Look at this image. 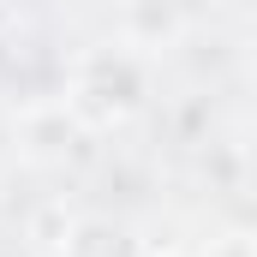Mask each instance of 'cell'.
<instances>
[{
    "mask_svg": "<svg viewBox=\"0 0 257 257\" xmlns=\"http://www.w3.org/2000/svg\"><path fill=\"white\" fill-rule=\"evenodd\" d=\"M60 108L84 132H120V126H132V120L150 108V66H144V54L114 48V42L84 48V54L72 60V72H66Z\"/></svg>",
    "mask_w": 257,
    "mask_h": 257,
    "instance_id": "1",
    "label": "cell"
},
{
    "mask_svg": "<svg viewBox=\"0 0 257 257\" xmlns=\"http://www.w3.org/2000/svg\"><path fill=\"white\" fill-rule=\"evenodd\" d=\"M144 251L150 245H138L132 227L114 215H78L60 239V257H144Z\"/></svg>",
    "mask_w": 257,
    "mask_h": 257,
    "instance_id": "2",
    "label": "cell"
},
{
    "mask_svg": "<svg viewBox=\"0 0 257 257\" xmlns=\"http://www.w3.org/2000/svg\"><path fill=\"white\" fill-rule=\"evenodd\" d=\"M203 257H257V239H239V233H227V239H215Z\"/></svg>",
    "mask_w": 257,
    "mask_h": 257,
    "instance_id": "3",
    "label": "cell"
},
{
    "mask_svg": "<svg viewBox=\"0 0 257 257\" xmlns=\"http://www.w3.org/2000/svg\"><path fill=\"white\" fill-rule=\"evenodd\" d=\"M144 257H186V251H174V245H162V251H144Z\"/></svg>",
    "mask_w": 257,
    "mask_h": 257,
    "instance_id": "4",
    "label": "cell"
}]
</instances>
